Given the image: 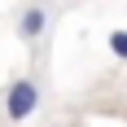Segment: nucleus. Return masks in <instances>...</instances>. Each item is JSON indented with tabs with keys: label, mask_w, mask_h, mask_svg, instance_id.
Listing matches in <instances>:
<instances>
[{
	"label": "nucleus",
	"mask_w": 127,
	"mask_h": 127,
	"mask_svg": "<svg viewBox=\"0 0 127 127\" xmlns=\"http://www.w3.org/2000/svg\"><path fill=\"white\" fill-rule=\"evenodd\" d=\"M44 31H48V4L35 0V4H26L18 13V39L22 44H35V39H44Z\"/></svg>",
	"instance_id": "nucleus-2"
},
{
	"label": "nucleus",
	"mask_w": 127,
	"mask_h": 127,
	"mask_svg": "<svg viewBox=\"0 0 127 127\" xmlns=\"http://www.w3.org/2000/svg\"><path fill=\"white\" fill-rule=\"evenodd\" d=\"M39 101H44V88H39V79H35V75L13 79L9 88H4V114H9V123L31 118V114L39 110Z\"/></svg>",
	"instance_id": "nucleus-1"
},
{
	"label": "nucleus",
	"mask_w": 127,
	"mask_h": 127,
	"mask_svg": "<svg viewBox=\"0 0 127 127\" xmlns=\"http://www.w3.org/2000/svg\"><path fill=\"white\" fill-rule=\"evenodd\" d=\"M110 53L118 62H127V31H110Z\"/></svg>",
	"instance_id": "nucleus-3"
}]
</instances>
